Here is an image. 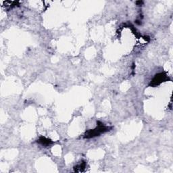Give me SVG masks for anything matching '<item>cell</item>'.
Here are the masks:
<instances>
[{
	"mask_svg": "<svg viewBox=\"0 0 173 173\" xmlns=\"http://www.w3.org/2000/svg\"><path fill=\"white\" fill-rule=\"evenodd\" d=\"M109 130V128L106 127V126H104L103 124H99L98 126L96 128L93 130H91L87 132H86L85 137V138H91L96 137V136H99L102 132H105Z\"/></svg>",
	"mask_w": 173,
	"mask_h": 173,
	"instance_id": "cell-1",
	"label": "cell"
},
{
	"mask_svg": "<svg viewBox=\"0 0 173 173\" xmlns=\"http://www.w3.org/2000/svg\"><path fill=\"white\" fill-rule=\"evenodd\" d=\"M38 142L39 143H41V144H42L43 145H48L50 144V143H52L51 141V140L46 139V138L43 137H41L39 139Z\"/></svg>",
	"mask_w": 173,
	"mask_h": 173,
	"instance_id": "cell-3",
	"label": "cell"
},
{
	"mask_svg": "<svg viewBox=\"0 0 173 173\" xmlns=\"http://www.w3.org/2000/svg\"><path fill=\"white\" fill-rule=\"evenodd\" d=\"M166 77V75H164L163 73H160V74H158L157 75H156L155 78L154 79V80L152 81V85H158L160 83H161L162 82V81H164V79Z\"/></svg>",
	"mask_w": 173,
	"mask_h": 173,
	"instance_id": "cell-2",
	"label": "cell"
}]
</instances>
